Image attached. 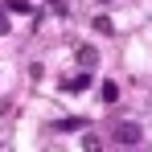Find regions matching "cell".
I'll list each match as a JSON object with an SVG mask.
<instances>
[{"label": "cell", "mask_w": 152, "mask_h": 152, "mask_svg": "<svg viewBox=\"0 0 152 152\" xmlns=\"http://www.w3.org/2000/svg\"><path fill=\"white\" fill-rule=\"evenodd\" d=\"M95 29L99 33H111V17H95Z\"/></svg>", "instance_id": "52a82bcc"}, {"label": "cell", "mask_w": 152, "mask_h": 152, "mask_svg": "<svg viewBox=\"0 0 152 152\" xmlns=\"http://www.w3.org/2000/svg\"><path fill=\"white\" fill-rule=\"evenodd\" d=\"M78 66H82V70H86V74H91V70H95V66H99V53L91 50V45H78Z\"/></svg>", "instance_id": "7a4b0ae2"}, {"label": "cell", "mask_w": 152, "mask_h": 152, "mask_svg": "<svg viewBox=\"0 0 152 152\" xmlns=\"http://www.w3.org/2000/svg\"><path fill=\"white\" fill-rule=\"evenodd\" d=\"M82 152H103V144H99V136H86V140H82Z\"/></svg>", "instance_id": "8992f818"}, {"label": "cell", "mask_w": 152, "mask_h": 152, "mask_svg": "<svg viewBox=\"0 0 152 152\" xmlns=\"http://www.w3.org/2000/svg\"><path fill=\"white\" fill-rule=\"evenodd\" d=\"M115 140H119L124 148H136V144L144 140V132H140V124H132V119H127V124H115Z\"/></svg>", "instance_id": "6da1fadb"}, {"label": "cell", "mask_w": 152, "mask_h": 152, "mask_svg": "<svg viewBox=\"0 0 152 152\" xmlns=\"http://www.w3.org/2000/svg\"><path fill=\"white\" fill-rule=\"evenodd\" d=\"M62 132H78V127H86V119H82V115H70V119H62Z\"/></svg>", "instance_id": "277c9868"}, {"label": "cell", "mask_w": 152, "mask_h": 152, "mask_svg": "<svg viewBox=\"0 0 152 152\" xmlns=\"http://www.w3.org/2000/svg\"><path fill=\"white\" fill-rule=\"evenodd\" d=\"M119 99V82H103V103H115Z\"/></svg>", "instance_id": "5b68a950"}, {"label": "cell", "mask_w": 152, "mask_h": 152, "mask_svg": "<svg viewBox=\"0 0 152 152\" xmlns=\"http://www.w3.org/2000/svg\"><path fill=\"white\" fill-rule=\"evenodd\" d=\"M103 4H111V0H103Z\"/></svg>", "instance_id": "9c48e42d"}, {"label": "cell", "mask_w": 152, "mask_h": 152, "mask_svg": "<svg viewBox=\"0 0 152 152\" xmlns=\"http://www.w3.org/2000/svg\"><path fill=\"white\" fill-rule=\"evenodd\" d=\"M8 8H21V12H25V8H29V0H8Z\"/></svg>", "instance_id": "ba28073f"}, {"label": "cell", "mask_w": 152, "mask_h": 152, "mask_svg": "<svg viewBox=\"0 0 152 152\" xmlns=\"http://www.w3.org/2000/svg\"><path fill=\"white\" fill-rule=\"evenodd\" d=\"M86 86H91V74H74V78H66V91H70V95L86 91Z\"/></svg>", "instance_id": "3957f363"}]
</instances>
